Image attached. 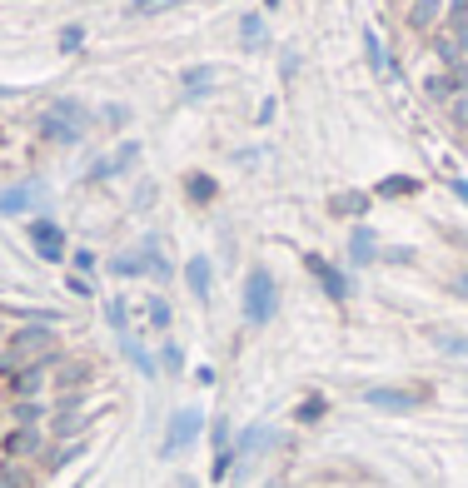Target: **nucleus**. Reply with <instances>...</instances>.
Segmentation results:
<instances>
[{"instance_id":"f257e3e1","label":"nucleus","mask_w":468,"mask_h":488,"mask_svg":"<svg viewBox=\"0 0 468 488\" xmlns=\"http://www.w3.org/2000/svg\"><path fill=\"white\" fill-rule=\"evenodd\" d=\"M36 130L51 140V145H75L80 130H85V110H80L75 100H55L51 110L36 120Z\"/></svg>"},{"instance_id":"f03ea898","label":"nucleus","mask_w":468,"mask_h":488,"mask_svg":"<svg viewBox=\"0 0 468 488\" xmlns=\"http://www.w3.org/2000/svg\"><path fill=\"white\" fill-rule=\"evenodd\" d=\"M30 244L40 250V260H65V235L51 220H30Z\"/></svg>"},{"instance_id":"7ed1b4c3","label":"nucleus","mask_w":468,"mask_h":488,"mask_svg":"<svg viewBox=\"0 0 468 488\" xmlns=\"http://www.w3.org/2000/svg\"><path fill=\"white\" fill-rule=\"evenodd\" d=\"M265 314H269V275L254 269L250 275V319H265Z\"/></svg>"},{"instance_id":"20e7f679","label":"nucleus","mask_w":468,"mask_h":488,"mask_svg":"<svg viewBox=\"0 0 468 488\" xmlns=\"http://www.w3.org/2000/svg\"><path fill=\"white\" fill-rule=\"evenodd\" d=\"M309 269H314V275H319V284L329 289V300H344V275H339V269H334L329 260H319V254H314V260H309Z\"/></svg>"},{"instance_id":"39448f33","label":"nucleus","mask_w":468,"mask_h":488,"mask_svg":"<svg viewBox=\"0 0 468 488\" xmlns=\"http://www.w3.org/2000/svg\"><path fill=\"white\" fill-rule=\"evenodd\" d=\"M210 85H215V70H210V65H200V70H185V90H190V95H204Z\"/></svg>"},{"instance_id":"423d86ee","label":"nucleus","mask_w":468,"mask_h":488,"mask_svg":"<svg viewBox=\"0 0 468 488\" xmlns=\"http://www.w3.org/2000/svg\"><path fill=\"white\" fill-rule=\"evenodd\" d=\"M424 90H429V100H448V95L458 90V80L454 76H429V80H424Z\"/></svg>"},{"instance_id":"0eeeda50","label":"nucleus","mask_w":468,"mask_h":488,"mask_svg":"<svg viewBox=\"0 0 468 488\" xmlns=\"http://www.w3.org/2000/svg\"><path fill=\"white\" fill-rule=\"evenodd\" d=\"M175 0H130L125 5V15H160V11H170Z\"/></svg>"},{"instance_id":"6e6552de","label":"nucleus","mask_w":468,"mask_h":488,"mask_svg":"<svg viewBox=\"0 0 468 488\" xmlns=\"http://www.w3.org/2000/svg\"><path fill=\"white\" fill-rule=\"evenodd\" d=\"M190 200H215V180H210V175H190Z\"/></svg>"},{"instance_id":"1a4fd4ad","label":"nucleus","mask_w":468,"mask_h":488,"mask_svg":"<svg viewBox=\"0 0 468 488\" xmlns=\"http://www.w3.org/2000/svg\"><path fill=\"white\" fill-rule=\"evenodd\" d=\"M190 284H194V294H210V264L204 260L190 264Z\"/></svg>"},{"instance_id":"9d476101","label":"nucleus","mask_w":468,"mask_h":488,"mask_svg":"<svg viewBox=\"0 0 468 488\" xmlns=\"http://www.w3.org/2000/svg\"><path fill=\"white\" fill-rule=\"evenodd\" d=\"M414 189H418V180L399 175V180H384V185H379V195H414Z\"/></svg>"},{"instance_id":"9b49d317","label":"nucleus","mask_w":468,"mask_h":488,"mask_svg":"<svg viewBox=\"0 0 468 488\" xmlns=\"http://www.w3.org/2000/svg\"><path fill=\"white\" fill-rule=\"evenodd\" d=\"M439 15V0H414V26H433Z\"/></svg>"},{"instance_id":"f8f14e48","label":"nucleus","mask_w":468,"mask_h":488,"mask_svg":"<svg viewBox=\"0 0 468 488\" xmlns=\"http://www.w3.org/2000/svg\"><path fill=\"white\" fill-rule=\"evenodd\" d=\"M364 51H369V60L379 65V70L389 65V60H384V45H379V36H374V30H364Z\"/></svg>"},{"instance_id":"ddd939ff","label":"nucleus","mask_w":468,"mask_h":488,"mask_svg":"<svg viewBox=\"0 0 468 488\" xmlns=\"http://www.w3.org/2000/svg\"><path fill=\"white\" fill-rule=\"evenodd\" d=\"M240 36H244V45H254V40L265 36V26H259V15H244V26H240Z\"/></svg>"},{"instance_id":"4468645a","label":"nucleus","mask_w":468,"mask_h":488,"mask_svg":"<svg viewBox=\"0 0 468 488\" xmlns=\"http://www.w3.org/2000/svg\"><path fill=\"white\" fill-rule=\"evenodd\" d=\"M334 210H354V214H364V210H369V200H364V195H339V200H334Z\"/></svg>"},{"instance_id":"2eb2a0df","label":"nucleus","mask_w":468,"mask_h":488,"mask_svg":"<svg viewBox=\"0 0 468 488\" xmlns=\"http://www.w3.org/2000/svg\"><path fill=\"white\" fill-rule=\"evenodd\" d=\"M369 250H374V235H369V229H354V254L369 260Z\"/></svg>"},{"instance_id":"dca6fc26","label":"nucleus","mask_w":468,"mask_h":488,"mask_svg":"<svg viewBox=\"0 0 468 488\" xmlns=\"http://www.w3.org/2000/svg\"><path fill=\"white\" fill-rule=\"evenodd\" d=\"M80 40H85V30H80V26H65V30H60V45H65V51H75Z\"/></svg>"},{"instance_id":"f3484780","label":"nucleus","mask_w":468,"mask_h":488,"mask_svg":"<svg viewBox=\"0 0 468 488\" xmlns=\"http://www.w3.org/2000/svg\"><path fill=\"white\" fill-rule=\"evenodd\" d=\"M26 204V189H11V195H0V210H20Z\"/></svg>"},{"instance_id":"a211bd4d","label":"nucleus","mask_w":468,"mask_h":488,"mask_svg":"<svg viewBox=\"0 0 468 488\" xmlns=\"http://www.w3.org/2000/svg\"><path fill=\"white\" fill-rule=\"evenodd\" d=\"M458 120L468 125V95H458Z\"/></svg>"},{"instance_id":"6ab92c4d","label":"nucleus","mask_w":468,"mask_h":488,"mask_svg":"<svg viewBox=\"0 0 468 488\" xmlns=\"http://www.w3.org/2000/svg\"><path fill=\"white\" fill-rule=\"evenodd\" d=\"M454 189H458V200H468V185H464V180H458V185H454Z\"/></svg>"},{"instance_id":"aec40b11","label":"nucleus","mask_w":468,"mask_h":488,"mask_svg":"<svg viewBox=\"0 0 468 488\" xmlns=\"http://www.w3.org/2000/svg\"><path fill=\"white\" fill-rule=\"evenodd\" d=\"M458 289H464V294H468V275H464V279H458Z\"/></svg>"}]
</instances>
